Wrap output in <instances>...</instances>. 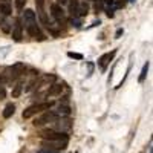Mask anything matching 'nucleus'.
Listing matches in <instances>:
<instances>
[{"label": "nucleus", "mask_w": 153, "mask_h": 153, "mask_svg": "<svg viewBox=\"0 0 153 153\" xmlns=\"http://www.w3.org/2000/svg\"><path fill=\"white\" fill-rule=\"evenodd\" d=\"M25 69L26 68H25L23 63H16V65L6 68V71L3 72V76H5L6 83H12V81H16L17 78H20V76L25 74Z\"/></svg>", "instance_id": "obj_1"}, {"label": "nucleus", "mask_w": 153, "mask_h": 153, "mask_svg": "<svg viewBox=\"0 0 153 153\" xmlns=\"http://www.w3.org/2000/svg\"><path fill=\"white\" fill-rule=\"evenodd\" d=\"M52 104H54L52 101H45V103L32 104V106H29L28 109L23 110L22 117H23V120H28V118L34 117V115H37V113H42V112H45V110H49L51 107H52Z\"/></svg>", "instance_id": "obj_2"}, {"label": "nucleus", "mask_w": 153, "mask_h": 153, "mask_svg": "<svg viewBox=\"0 0 153 153\" xmlns=\"http://www.w3.org/2000/svg\"><path fill=\"white\" fill-rule=\"evenodd\" d=\"M40 136L45 139V141H65V143L69 141L68 135L60 133V132H55V130H49V129L43 130V132L40 133Z\"/></svg>", "instance_id": "obj_3"}, {"label": "nucleus", "mask_w": 153, "mask_h": 153, "mask_svg": "<svg viewBox=\"0 0 153 153\" xmlns=\"http://www.w3.org/2000/svg\"><path fill=\"white\" fill-rule=\"evenodd\" d=\"M54 129H55V132H60V133L69 132V130L72 129V120L68 118V117L57 118V120L54 121Z\"/></svg>", "instance_id": "obj_4"}, {"label": "nucleus", "mask_w": 153, "mask_h": 153, "mask_svg": "<svg viewBox=\"0 0 153 153\" xmlns=\"http://www.w3.org/2000/svg\"><path fill=\"white\" fill-rule=\"evenodd\" d=\"M35 5H37V14H38V19H40L42 25H45L46 28H49V19H48V14L45 11V0H35Z\"/></svg>", "instance_id": "obj_5"}, {"label": "nucleus", "mask_w": 153, "mask_h": 153, "mask_svg": "<svg viewBox=\"0 0 153 153\" xmlns=\"http://www.w3.org/2000/svg\"><path fill=\"white\" fill-rule=\"evenodd\" d=\"M51 12H52V17L57 20V23L60 25H66V14H65V11H63L61 6H58L57 3H54L52 6H51Z\"/></svg>", "instance_id": "obj_6"}, {"label": "nucleus", "mask_w": 153, "mask_h": 153, "mask_svg": "<svg viewBox=\"0 0 153 153\" xmlns=\"http://www.w3.org/2000/svg\"><path fill=\"white\" fill-rule=\"evenodd\" d=\"M55 120H57V115L54 112H46V113L42 115V117H38V118L34 120V126L35 127H40V126H43L46 123H54Z\"/></svg>", "instance_id": "obj_7"}, {"label": "nucleus", "mask_w": 153, "mask_h": 153, "mask_svg": "<svg viewBox=\"0 0 153 153\" xmlns=\"http://www.w3.org/2000/svg\"><path fill=\"white\" fill-rule=\"evenodd\" d=\"M115 54H117V49H113L112 52L103 54V55L100 57V60H98V66H100V69H101V71H106V69H107V66H109V63H110V61L113 60Z\"/></svg>", "instance_id": "obj_8"}, {"label": "nucleus", "mask_w": 153, "mask_h": 153, "mask_svg": "<svg viewBox=\"0 0 153 153\" xmlns=\"http://www.w3.org/2000/svg\"><path fill=\"white\" fill-rule=\"evenodd\" d=\"M26 31H28V34L34 38V40H38V42H43L45 40V34L42 32L40 28H38L37 23L32 25V26H29V28H26Z\"/></svg>", "instance_id": "obj_9"}, {"label": "nucleus", "mask_w": 153, "mask_h": 153, "mask_svg": "<svg viewBox=\"0 0 153 153\" xmlns=\"http://www.w3.org/2000/svg\"><path fill=\"white\" fill-rule=\"evenodd\" d=\"M11 34H12V38L16 42H20L22 37H23V25H22V20H16L14 23V28L11 29Z\"/></svg>", "instance_id": "obj_10"}, {"label": "nucleus", "mask_w": 153, "mask_h": 153, "mask_svg": "<svg viewBox=\"0 0 153 153\" xmlns=\"http://www.w3.org/2000/svg\"><path fill=\"white\" fill-rule=\"evenodd\" d=\"M43 147L60 152V150H65L68 147V143H65V141H43Z\"/></svg>", "instance_id": "obj_11"}, {"label": "nucleus", "mask_w": 153, "mask_h": 153, "mask_svg": "<svg viewBox=\"0 0 153 153\" xmlns=\"http://www.w3.org/2000/svg\"><path fill=\"white\" fill-rule=\"evenodd\" d=\"M35 20H37V19H35V12H34L32 9H26V11L23 12V23H25V26H26V28L35 25V23H37Z\"/></svg>", "instance_id": "obj_12"}, {"label": "nucleus", "mask_w": 153, "mask_h": 153, "mask_svg": "<svg viewBox=\"0 0 153 153\" xmlns=\"http://www.w3.org/2000/svg\"><path fill=\"white\" fill-rule=\"evenodd\" d=\"M69 3V16L74 19L78 17V5H80V0H68Z\"/></svg>", "instance_id": "obj_13"}, {"label": "nucleus", "mask_w": 153, "mask_h": 153, "mask_svg": "<svg viewBox=\"0 0 153 153\" xmlns=\"http://www.w3.org/2000/svg\"><path fill=\"white\" fill-rule=\"evenodd\" d=\"M63 84H51V87L48 89V92H46V97H57L63 92Z\"/></svg>", "instance_id": "obj_14"}, {"label": "nucleus", "mask_w": 153, "mask_h": 153, "mask_svg": "<svg viewBox=\"0 0 153 153\" xmlns=\"http://www.w3.org/2000/svg\"><path fill=\"white\" fill-rule=\"evenodd\" d=\"M0 14L3 16L11 14V0H0Z\"/></svg>", "instance_id": "obj_15"}, {"label": "nucleus", "mask_w": 153, "mask_h": 153, "mask_svg": "<svg viewBox=\"0 0 153 153\" xmlns=\"http://www.w3.org/2000/svg\"><path fill=\"white\" fill-rule=\"evenodd\" d=\"M14 112H16V106L12 104V103H9V104H6L5 106V109H3V118H11L12 115H14Z\"/></svg>", "instance_id": "obj_16"}, {"label": "nucleus", "mask_w": 153, "mask_h": 153, "mask_svg": "<svg viewBox=\"0 0 153 153\" xmlns=\"http://www.w3.org/2000/svg\"><path fill=\"white\" fill-rule=\"evenodd\" d=\"M89 14V5L86 2H81L78 5V17H84Z\"/></svg>", "instance_id": "obj_17"}, {"label": "nucleus", "mask_w": 153, "mask_h": 153, "mask_svg": "<svg viewBox=\"0 0 153 153\" xmlns=\"http://www.w3.org/2000/svg\"><path fill=\"white\" fill-rule=\"evenodd\" d=\"M22 91H23V83H17L14 86V89H12V98H19L22 95Z\"/></svg>", "instance_id": "obj_18"}, {"label": "nucleus", "mask_w": 153, "mask_h": 153, "mask_svg": "<svg viewBox=\"0 0 153 153\" xmlns=\"http://www.w3.org/2000/svg\"><path fill=\"white\" fill-rule=\"evenodd\" d=\"M54 113L55 115H61V117H68V115L71 113V109L66 107V106H60L57 110H54Z\"/></svg>", "instance_id": "obj_19"}, {"label": "nucleus", "mask_w": 153, "mask_h": 153, "mask_svg": "<svg viewBox=\"0 0 153 153\" xmlns=\"http://www.w3.org/2000/svg\"><path fill=\"white\" fill-rule=\"evenodd\" d=\"M149 61L146 63V65H144V68H143V71H141V75H139V78H138V81L139 83H143L144 80H146V75H147V72H149Z\"/></svg>", "instance_id": "obj_20"}, {"label": "nucleus", "mask_w": 153, "mask_h": 153, "mask_svg": "<svg viewBox=\"0 0 153 153\" xmlns=\"http://www.w3.org/2000/svg\"><path fill=\"white\" fill-rule=\"evenodd\" d=\"M25 5H26V0H16V8H17V11H23Z\"/></svg>", "instance_id": "obj_21"}, {"label": "nucleus", "mask_w": 153, "mask_h": 153, "mask_svg": "<svg viewBox=\"0 0 153 153\" xmlns=\"http://www.w3.org/2000/svg\"><path fill=\"white\" fill-rule=\"evenodd\" d=\"M38 153H60V152H57V150H52V149H46V147H43Z\"/></svg>", "instance_id": "obj_22"}, {"label": "nucleus", "mask_w": 153, "mask_h": 153, "mask_svg": "<svg viewBox=\"0 0 153 153\" xmlns=\"http://www.w3.org/2000/svg\"><path fill=\"white\" fill-rule=\"evenodd\" d=\"M68 55H69L71 58H76V60H81V58H83V55H81V54H74V52H69Z\"/></svg>", "instance_id": "obj_23"}, {"label": "nucleus", "mask_w": 153, "mask_h": 153, "mask_svg": "<svg viewBox=\"0 0 153 153\" xmlns=\"http://www.w3.org/2000/svg\"><path fill=\"white\" fill-rule=\"evenodd\" d=\"M2 28H3V31H5V32H9V31H11L9 23H6V22H3V23H2Z\"/></svg>", "instance_id": "obj_24"}, {"label": "nucleus", "mask_w": 153, "mask_h": 153, "mask_svg": "<svg viewBox=\"0 0 153 153\" xmlns=\"http://www.w3.org/2000/svg\"><path fill=\"white\" fill-rule=\"evenodd\" d=\"M5 97H6V91H5L3 86H0V100H3Z\"/></svg>", "instance_id": "obj_25"}, {"label": "nucleus", "mask_w": 153, "mask_h": 153, "mask_svg": "<svg viewBox=\"0 0 153 153\" xmlns=\"http://www.w3.org/2000/svg\"><path fill=\"white\" fill-rule=\"evenodd\" d=\"M6 83V80H5V76H3V74H0V86H3Z\"/></svg>", "instance_id": "obj_26"}, {"label": "nucleus", "mask_w": 153, "mask_h": 153, "mask_svg": "<svg viewBox=\"0 0 153 153\" xmlns=\"http://www.w3.org/2000/svg\"><path fill=\"white\" fill-rule=\"evenodd\" d=\"M68 3V0H57V5L58 6H63V5H66Z\"/></svg>", "instance_id": "obj_27"}, {"label": "nucleus", "mask_w": 153, "mask_h": 153, "mask_svg": "<svg viewBox=\"0 0 153 153\" xmlns=\"http://www.w3.org/2000/svg\"><path fill=\"white\" fill-rule=\"evenodd\" d=\"M101 8H103V2H98V3L95 5V9H97V12H98V11H100Z\"/></svg>", "instance_id": "obj_28"}, {"label": "nucleus", "mask_w": 153, "mask_h": 153, "mask_svg": "<svg viewBox=\"0 0 153 153\" xmlns=\"http://www.w3.org/2000/svg\"><path fill=\"white\" fill-rule=\"evenodd\" d=\"M107 16H109L110 19L113 17V9H107Z\"/></svg>", "instance_id": "obj_29"}, {"label": "nucleus", "mask_w": 153, "mask_h": 153, "mask_svg": "<svg viewBox=\"0 0 153 153\" xmlns=\"http://www.w3.org/2000/svg\"><path fill=\"white\" fill-rule=\"evenodd\" d=\"M121 34H123V29H118V31H117V34H115V37H120Z\"/></svg>", "instance_id": "obj_30"}, {"label": "nucleus", "mask_w": 153, "mask_h": 153, "mask_svg": "<svg viewBox=\"0 0 153 153\" xmlns=\"http://www.w3.org/2000/svg\"><path fill=\"white\" fill-rule=\"evenodd\" d=\"M3 17H5L3 14H0V26H2V23H3Z\"/></svg>", "instance_id": "obj_31"}, {"label": "nucleus", "mask_w": 153, "mask_h": 153, "mask_svg": "<svg viewBox=\"0 0 153 153\" xmlns=\"http://www.w3.org/2000/svg\"><path fill=\"white\" fill-rule=\"evenodd\" d=\"M89 2H95V0H89Z\"/></svg>", "instance_id": "obj_32"}, {"label": "nucleus", "mask_w": 153, "mask_h": 153, "mask_svg": "<svg viewBox=\"0 0 153 153\" xmlns=\"http://www.w3.org/2000/svg\"><path fill=\"white\" fill-rule=\"evenodd\" d=\"M139 153H144V152H139Z\"/></svg>", "instance_id": "obj_33"}]
</instances>
